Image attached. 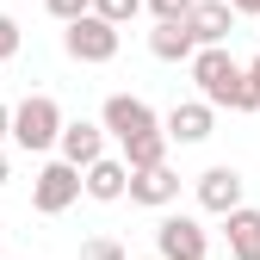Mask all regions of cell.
Returning <instances> with one entry per match:
<instances>
[{"label":"cell","instance_id":"6da1fadb","mask_svg":"<svg viewBox=\"0 0 260 260\" xmlns=\"http://www.w3.org/2000/svg\"><path fill=\"white\" fill-rule=\"evenodd\" d=\"M192 81H199L205 106H230V112H260V93L248 81V69L230 50H199L192 56Z\"/></svg>","mask_w":260,"mask_h":260},{"label":"cell","instance_id":"7a4b0ae2","mask_svg":"<svg viewBox=\"0 0 260 260\" xmlns=\"http://www.w3.org/2000/svg\"><path fill=\"white\" fill-rule=\"evenodd\" d=\"M13 143H19L25 155H38V149L62 143V106L50 100V93H31V100L13 112Z\"/></svg>","mask_w":260,"mask_h":260},{"label":"cell","instance_id":"3957f363","mask_svg":"<svg viewBox=\"0 0 260 260\" xmlns=\"http://www.w3.org/2000/svg\"><path fill=\"white\" fill-rule=\"evenodd\" d=\"M87 192V180H81V168H69V161H44L38 168V180H31V205H38L44 217H62L75 199Z\"/></svg>","mask_w":260,"mask_h":260},{"label":"cell","instance_id":"277c9868","mask_svg":"<svg viewBox=\"0 0 260 260\" xmlns=\"http://www.w3.org/2000/svg\"><path fill=\"white\" fill-rule=\"evenodd\" d=\"M211 236L199 217H161L155 223V260H205Z\"/></svg>","mask_w":260,"mask_h":260},{"label":"cell","instance_id":"5b68a950","mask_svg":"<svg viewBox=\"0 0 260 260\" xmlns=\"http://www.w3.org/2000/svg\"><path fill=\"white\" fill-rule=\"evenodd\" d=\"M62 50H69L75 62H112L118 56V25H106L100 13H87V19H75L69 31H62Z\"/></svg>","mask_w":260,"mask_h":260},{"label":"cell","instance_id":"8992f818","mask_svg":"<svg viewBox=\"0 0 260 260\" xmlns=\"http://www.w3.org/2000/svg\"><path fill=\"white\" fill-rule=\"evenodd\" d=\"M100 124L112 130L118 143H137V137H149V130H161V124H155V112L137 100V93H112V100L100 106Z\"/></svg>","mask_w":260,"mask_h":260},{"label":"cell","instance_id":"52a82bcc","mask_svg":"<svg viewBox=\"0 0 260 260\" xmlns=\"http://www.w3.org/2000/svg\"><path fill=\"white\" fill-rule=\"evenodd\" d=\"M62 161H69V168H93V161H106V124H87V118H75V124H62Z\"/></svg>","mask_w":260,"mask_h":260},{"label":"cell","instance_id":"ba28073f","mask_svg":"<svg viewBox=\"0 0 260 260\" xmlns=\"http://www.w3.org/2000/svg\"><path fill=\"white\" fill-rule=\"evenodd\" d=\"M199 205L211 217H236L242 211V174L236 168H205L199 174Z\"/></svg>","mask_w":260,"mask_h":260},{"label":"cell","instance_id":"9c48e42d","mask_svg":"<svg viewBox=\"0 0 260 260\" xmlns=\"http://www.w3.org/2000/svg\"><path fill=\"white\" fill-rule=\"evenodd\" d=\"M186 25H192V38H199V50H223L230 31H236V7L230 0H199Z\"/></svg>","mask_w":260,"mask_h":260},{"label":"cell","instance_id":"30bf717a","mask_svg":"<svg viewBox=\"0 0 260 260\" xmlns=\"http://www.w3.org/2000/svg\"><path fill=\"white\" fill-rule=\"evenodd\" d=\"M149 56H155V62H192V56H199V38H192V25H186V19L155 25V31H149Z\"/></svg>","mask_w":260,"mask_h":260},{"label":"cell","instance_id":"8fae6325","mask_svg":"<svg viewBox=\"0 0 260 260\" xmlns=\"http://www.w3.org/2000/svg\"><path fill=\"white\" fill-rule=\"evenodd\" d=\"M211 124H217V106L186 100V106L168 112V143H205V137H211Z\"/></svg>","mask_w":260,"mask_h":260},{"label":"cell","instance_id":"7c38bea8","mask_svg":"<svg viewBox=\"0 0 260 260\" xmlns=\"http://www.w3.org/2000/svg\"><path fill=\"white\" fill-rule=\"evenodd\" d=\"M174 199H180V174H174V168L130 174V205H149V211H161V205H174Z\"/></svg>","mask_w":260,"mask_h":260},{"label":"cell","instance_id":"4fadbf2b","mask_svg":"<svg viewBox=\"0 0 260 260\" xmlns=\"http://www.w3.org/2000/svg\"><path fill=\"white\" fill-rule=\"evenodd\" d=\"M81 180H87V199H100V205H118L124 192H130V168H124L118 155H106V161H93V168H87Z\"/></svg>","mask_w":260,"mask_h":260},{"label":"cell","instance_id":"5bb4252c","mask_svg":"<svg viewBox=\"0 0 260 260\" xmlns=\"http://www.w3.org/2000/svg\"><path fill=\"white\" fill-rule=\"evenodd\" d=\"M223 236H230V260H260V211L242 205L236 217H223Z\"/></svg>","mask_w":260,"mask_h":260},{"label":"cell","instance_id":"9a60e30c","mask_svg":"<svg viewBox=\"0 0 260 260\" xmlns=\"http://www.w3.org/2000/svg\"><path fill=\"white\" fill-rule=\"evenodd\" d=\"M124 168L130 174H149V168H168V130H149V137L124 143Z\"/></svg>","mask_w":260,"mask_h":260},{"label":"cell","instance_id":"2e32d148","mask_svg":"<svg viewBox=\"0 0 260 260\" xmlns=\"http://www.w3.org/2000/svg\"><path fill=\"white\" fill-rule=\"evenodd\" d=\"M93 13H100L106 25H130V19L143 13V0H93Z\"/></svg>","mask_w":260,"mask_h":260},{"label":"cell","instance_id":"e0dca14e","mask_svg":"<svg viewBox=\"0 0 260 260\" xmlns=\"http://www.w3.org/2000/svg\"><path fill=\"white\" fill-rule=\"evenodd\" d=\"M44 7H50V19L75 25V19H87V13H93V0H44Z\"/></svg>","mask_w":260,"mask_h":260},{"label":"cell","instance_id":"ac0fdd59","mask_svg":"<svg viewBox=\"0 0 260 260\" xmlns=\"http://www.w3.org/2000/svg\"><path fill=\"white\" fill-rule=\"evenodd\" d=\"M81 260H130V254H124V248H118L112 236H93V242L81 248Z\"/></svg>","mask_w":260,"mask_h":260},{"label":"cell","instance_id":"d6986e66","mask_svg":"<svg viewBox=\"0 0 260 260\" xmlns=\"http://www.w3.org/2000/svg\"><path fill=\"white\" fill-rule=\"evenodd\" d=\"M143 7H155V19L168 25V19H192V7H199V0H143Z\"/></svg>","mask_w":260,"mask_h":260},{"label":"cell","instance_id":"ffe728a7","mask_svg":"<svg viewBox=\"0 0 260 260\" xmlns=\"http://www.w3.org/2000/svg\"><path fill=\"white\" fill-rule=\"evenodd\" d=\"M7 56H19V19L0 13V62H7Z\"/></svg>","mask_w":260,"mask_h":260},{"label":"cell","instance_id":"44dd1931","mask_svg":"<svg viewBox=\"0 0 260 260\" xmlns=\"http://www.w3.org/2000/svg\"><path fill=\"white\" fill-rule=\"evenodd\" d=\"M230 7H236V13H254V19H260V0H230Z\"/></svg>","mask_w":260,"mask_h":260},{"label":"cell","instance_id":"7402d4cb","mask_svg":"<svg viewBox=\"0 0 260 260\" xmlns=\"http://www.w3.org/2000/svg\"><path fill=\"white\" fill-rule=\"evenodd\" d=\"M0 137H13V112L7 106H0Z\"/></svg>","mask_w":260,"mask_h":260},{"label":"cell","instance_id":"603a6c76","mask_svg":"<svg viewBox=\"0 0 260 260\" xmlns=\"http://www.w3.org/2000/svg\"><path fill=\"white\" fill-rule=\"evenodd\" d=\"M248 81H254V93H260V56H254V62H248Z\"/></svg>","mask_w":260,"mask_h":260},{"label":"cell","instance_id":"cb8c5ba5","mask_svg":"<svg viewBox=\"0 0 260 260\" xmlns=\"http://www.w3.org/2000/svg\"><path fill=\"white\" fill-rule=\"evenodd\" d=\"M0 186H7V155H0Z\"/></svg>","mask_w":260,"mask_h":260}]
</instances>
